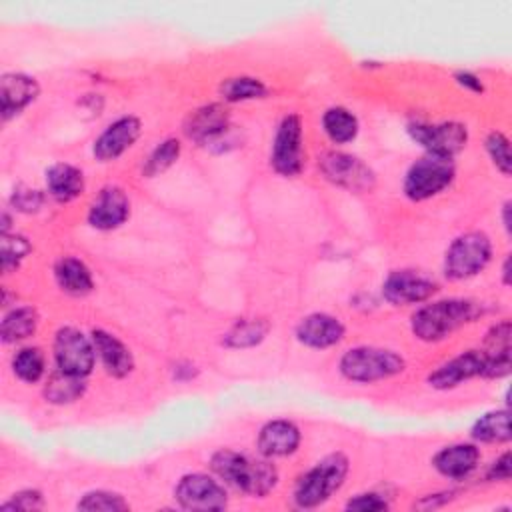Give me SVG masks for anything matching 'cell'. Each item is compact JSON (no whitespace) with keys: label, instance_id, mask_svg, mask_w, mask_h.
Returning a JSON list of instances; mask_svg holds the SVG:
<instances>
[{"label":"cell","instance_id":"1","mask_svg":"<svg viewBox=\"0 0 512 512\" xmlns=\"http://www.w3.org/2000/svg\"><path fill=\"white\" fill-rule=\"evenodd\" d=\"M212 472L224 480V484L250 494V496H266L278 484V470L270 462V458H250L242 452L220 448L210 458Z\"/></svg>","mask_w":512,"mask_h":512},{"label":"cell","instance_id":"2","mask_svg":"<svg viewBox=\"0 0 512 512\" xmlns=\"http://www.w3.org/2000/svg\"><path fill=\"white\" fill-rule=\"evenodd\" d=\"M478 316L480 306L476 302L468 298H444L418 308L412 314L410 328L422 342H440Z\"/></svg>","mask_w":512,"mask_h":512},{"label":"cell","instance_id":"3","mask_svg":"<svg viewBox=\"0 0 512 512\" xmlns=\"http://www.w3.org/2000/svg\"><path fill=\"white\" fill-rule=\"evenodd\" d=\"M350 462L342 452H332L306 470L294 488L298 508H316L338 492L348 476Z\"/></svg>","mask_w":512,"mask_h":512},{"label":"cell","instance_id":"4","mask_svg":"<svg viewBox=\"0 0 512 512\" xmlns=\"http://www.w3.org/2000/svg\"><path fill=\"white\" fill-rule=\"evenodd\" d=\"M338 368L350 382L372 384L404 372L406 362L398 352L388 348L356 346L342 354Z\"/></svg>","mask_w":512,"mask_h":512},{"label":"cell","instance_id":"5","mask_svg":"<svg viewBox=\"0 0 512 512\" xmlns=\"http://www.w3.org/2000/svg\"><path fill=\"white\" fill-rule=\"evenodd\" d=\"M492 260V240L484 232L456 236L444 256V274L450 280H468L480 274Z\"/></svg>","mask_w":512,"mask_h":512},{"label":"cell","instance_id":"6","mask_svg":"<svg viewBox=\"0 0 512 512\" xmlns=\"http://www.w3.org/2000/svg\"><path fill=\"white\" fill-rule=\"evenodd\" d=\"M454 176L456 166L452 158L426 154L408 168L402 182V190L406 198H410L412 202H422L446 190L452 184Z\"/></svg>","mask_w":512,"mask_h":512},{"label":"cell","instance_id":"7","mask_svg":"<svg viewBox=\"0 0 512 512\" xmlns=\"http://www.w3.org/2000/svg\"><path fill=\"white\" fill-rule=\"evenodd\" d=\"M56 368L72 376L86 378L96 364V348L92 338L74 326H64L54 336Z\"/></svg>","mask_w":512,"mask_h":512},{"label":"cell","instance_id":"8","mask_svg":"<svg viewBox=\"0 0 512 512\" xmlns=\"http://www.w3.org/2000/svg\"><path fill=\"white\" fill-rule=\"evenodd\" d=\"M302 120L298 114H288L280 120L272 152H270V166L286 178H294L302 172L304 166V146H302Z\"/></svg>","mask_w":512,"mask_h":512},{"label":"cell","instance_id":"9","mask_svg":"<svg viewBox=\"0 0 512 512\" xmlns=\"http://www.w3.org/2000/svg\"><path fill=\"white\" fill-rule=\"evenodd\" d=\"M174 498L186 510H222L228 504L224 486L202 472L182 476L174 488Z\"/></svg>","mask_w":512,"mask_h":512},{"label":"cell","instance_id":"10","mask_svg":"<svg viewBox=\"0 0 512 512\" xmlns=\"http://www.w3.org/2000/svg\"><path fill=\"white\" fill-rule=\"evenodd\" d=\"M326 180L352 192H368L374 188V172L356 156L346 152H326L318 162Z\"/></svg>","mask_w":512,"mask_h":512},{"label":"cell","instance_id":"11","mask_svg":"<svg viewBox=\"0 0 512 512\" xmlns=\"http://www.w3.org/2000/svg\"><path fill=\"white\" fill-rule=\"evenodd\" d=\"M412 138L426 150V154H438L446 158H454L466 142H468V130L462 122H438V124H422L416 122L410 128Z\"/></svg>","mask_w":512,"mask_h":512},{"label":"cell","instance_id":"12","mask_svg":"<svg viewBox=\"0 0 512 512\" xmlns=\"http://www.w3.org/2000/svg\"><path fill=\"white\" fill-rule=\"evenodd\" d=\"M436 290V282L416 270H392L382 284V296L392 306L426 302Z\"/></svg>","mask_w":512,"mask_h":512},{"label":"cell","instance_id":"13","mask_svg":"<svg viewBox=\"0 0 512 512\" xmlns=\"http://www.w3.org/2000/svg\"><path fill=\"white\" fill-rule=\"evenodd\" d=\"M142 132V122L140 118L126 114L110 122L102 134L94 140L92 154L100 162H112L120 158L128 148L134 146V142L140 138Z\"/></svg>","mask_w":512,"mask_h":512},{"label":"cell","instance_id":"14","mask_svg":"<svg viewBox=\"0 0 512 512\" xmlns=\"http://www.w3.org/2000/svg\"><path fill=\"white\" fill-rule=\"evenodd\" d=\"M130 216V200L118 186H106L98 192L88 208V224L96 230H114Z\"/></svg>","mask_w":512,"mask_h":512},{"label":"cell","instance_id":"15","mask_svg":"<svg viewBox=\"0 0 512 512\" xmlns=\"http://www.w3.org/2000/svg\"><path fill=\"white\" fill-rule=\"evenodd\" d=\"M344 334L346 328L340 318L326 312H312L304 316L296 326V340L314 350L336 346Z\"/></svg>","mask_w":512,"mask_h":512},{"label":"cell","instance_id":"16","mask_svg":"<svg viewBox=\"0 0 512 512\" xmlns=\"http://www.w3.org/2000/svg\"><path fill=\"white\" fill-rule=\"evenodd\" d=\"M482 370H484L482 350H466V352L450 358L448 362L440 364L428 376V384L436 390H450L470 378L482 376Z\"/></svg>","mask_w":512,"mask_h":512},{"label":"cell","instance_id":"17","mask_svg":"<svg viewBox=\"0 0 512 512\" xmlns=\"http://www.w3.org/2000/svg\"><path fill=\"white\" fill-rule=\"evenodd\" d=\"M302 434L300 428L292 420H270L266 422L256 438V446L260 456L264 458H286L294 454L300 446Z\"/></svg>","mask_w":512,"mask_h":512},{"label":"cell","instance_id":"18","mask_svg":"<svg viewBox=\"0 0 512 512\" xmlns=\"http://www.w3.org/2000/svg\"><path fill=\"white\" fill-rule=\"evenodd\" d=\"M40 94L34 76L24 72H8L0 80V110L2 118L10 120L28 108Z\"/></svg>","mask_w":512,"mask_h":512},{"label":"cell","instance_id":"19","mask_svg":"<svg viewBox=\"0 0 512 512\" xmlns=\"http://www.w3.org/2000/svg\"><path fill=\"white\" fill-rule=\"evenodd\" d=\"M478 462L480 450L476 444L470 442H456L444 446L432 458V466L436 468V472L450 480H464L478 468Z\"/></svg>","mask_w":512,"mask_h":512},{"label":"cell","instance_id":"20","mask_svg":"<svg viewBox=\"0 0 512 512\" xmlns=\"http://www.w3.org/2000/svg\"><path fill=\"white\" fill-rule=\"evenodd\" d=\"M482 354V378H502L510 374V320H500L486 332Z\"/></svg>","mask_w":512,"mask_h":512},{"label":"cell","instance_id":"21","mask_svg":"<svg viewBox=\"0 0 512 512\" xmlns=\"http://www.w3.org/2000/svg\"><path fill=\"white\" fill-rule=\"evenodd\" d=\"M92 342L96 348V356L102 360L106 372L114 378H124L134 370V356L130 348L108 330L96 328L92 330Z\"/></svg>","mask_w":512,"mask_h":512},{"label":"cell","instance_id":"22","mask_svg":"<svg viewBox=\"0 0 512 512\" xmlns=\"http://www.w3.org/2000/svg\"><path fill=\"white\" fill-rule=\"evenodd\" d=\"M230 128V114L228 108L224 104L212 102L206 106H200L198 110H194L186 122V134L200 142H212L216 138H220L226 130Z\"/></svg>","mask_w":512,"mask_h":512},{"label":"cell","instance_id":"23","mask_svg":"<svg viewBox=\"0 0 512 512\" xmlns=\"http://www.w3.org/2000/svg\"><path fill=\"white\" fill-rule=\"evenodd\" d=\"M48 194L58 202H70L84 192V174L80 168L58 162L46 170Z\"/></svg>","mask_w":512,"mask_h":512},{"label":"cell","instance_id":"24","mask_svg":"<svg viewBox=\"0 0 512 512\" xmlns=\"http://www.w3.org/2000/svg\"><path fill=\"white\" fill-rule=\"evenodd\" d=\"M54 278H56V284L66 294H72V296L90 294L94 288V278L90 268L74 256H64L56 262Z\"/></svg>","mask_w":512,"mask_h":512},{"label":"cell","instance_id":"25","mask_svg":"<svg viewBox=\"0 0 512 512\" xmlns=\"http://www.w3.org/2000/svg\"><path fill=\"white\" fill-rule=\"evenodd\" d=\"M470 436L476 442H484V444H502L510 440V410L502 408V410H490L486 414H482L472 430Z\"/></svg>","mask_w":512,"mask_h":512},{"label":"cell","instance_id":"26","mask_svg":"<svg viewBox=\"0 0 512 512\" xmlns=\"http://www.w3.org/2000/svg\"><path fill=\"white\" fill-rule=\"evenodd\" d=\"M86 390V382L80 376H72L62 370H54L44 384V398L50 404H72Z\"/></svg>","mask_w":512,"mask_h":512},{"label":"cell","instance_id":"27","mask_svg":"<svg viewBox=\"0 0 512 512\" xmlns=\"http://www.w3.org/2000/svg\"><path fill=\"white\" fill-rule=\"evenodd\" d=\"M38 312L30 306H18L14 310H10L4 318H2V326H0V336L6 344L12 342H20L30 338L36 328H38Z\"/></svg>","mask_w":512,"mask_h":512},{"label":"cell","instance_id":"28","mask_svg":"<svg viewBox=\"0 0 512 512\" xmlns=\"http://www.w3.org/2000/svg\"><path fill=\"white\" fill-rule=\"evenodd\" d=\"M326 136L334 144H348L358 134V118L344 106H332L322 116Z\"/></svg>","mask_w":512,"mask_h":512},{"label":"cell","instance_id":"29","mask_svg":"<svg viewBox=\"0 0 512 512\" xmlns=\"http://www.w3.org/2000/svg\"><path fill=\"white\" fill-rule=\"evenodd\" d=\"M268 94V86L254 76H234L226 78L220 84V96L226 102H246V100H258Z\"/></svg>","mask_w":512,"mask_h":512},{"label":"cell","instance_id":"30","mask_svg":"<svg viewBox=\"0 0 512 512\" xmlns=\"http://www.w3.org/2000/svg\"><path fill=\"white\" fill-rule=\"evenodd\" d=\"M268 322H264V320H256V318H252V320H240V322H236L232 328H230V332L224 336V344L228 346V348H250V346H256V344H260L264 338H266V334H268Z\"/></svg>","mask_w":512,"mask_h":512},{"label":"cell","instance_id":"31","mask_svg":"<svg viewBox=\"0 0 512 512\" xmlns=\"http://www.w3.org/2000/svg\"><path fill=\"white\" fill-rule=\"evenodd\" d=\"M12 370L22 382H28V384L38 382L46 370V360L42 350L38 346L20 348L12 358Z\"/></svg>","mask_w":512,"mask_h":512},{"label":"cell","instance_id":"32","mask_svg":"<svg viewBox=\"0 0 512 512\" xmlns=\"http://www.w3.org/2000/svg\"><path fill=\"white\" fill-rule=\"evenodd\" d=\"M180 152H182V146H180V140L176 138H166L164 142H160L152 154L148 156L142 172L152 178V176H158L162 172H166L178 158H180Z\"/></svg>","mask_w":512,"mask_h":512},{"label":"cell","instance_id":"33","mask_svg":"<svg viewBox=\"0 0 512 512\" xmlns=\"http://www.w3.org/2000/svg\"><path fill=\"white\" fill-rule=\"evenodd\" d=\"M78 510H88V512H124L130 510V504L116 492L110 490H92L86 492L78 500Z\"/></svg>","mask_w":512,"mask_h":512},{"label":"cell","instance_id":"34","mask_svg":"<svg viewBox=\"0 0 512 512\" xmlns=\"http://www.w3.org/2000/svg\"><path fill=\"white\" fill-rule=\"evenodd\" d=\"M486 152L492 160V164L496 166V170L502 176H510L512 172V156H510V140L504 132L494 130L486 136Z\"/></svg>","mask_w":512,"mask_h":512},{"label":"cell","instance_id":"35","mask_svg":"<svg viewBox=\"0 0 512 512\" xmlns=\"http://www.w3.org/2000/svg\"><path fill=\"white\" fill-rule=\"evenodd\" d=\"M32 250L28 238L20 234H2V270L10 274Z\"/></svg>","mask_w":512,"mask_h":512},{"label":"cell","instance_id":"36","mask_svg":"<svg viewBox=\"0 0 512 512\" xmlns=\"http://www.w3.org/2000/svg\"><path fill=\"white\" fill-rule=\"evenodd\" d=\"M10 202H12L14 210L32 214V212H38L42 208L44 194L36 188H30V186H16L14 192H12Z\"/></svg>","mask_w":512,"mask_h":512},{"label":"cell","instance_id":"37","mask_svg":"<svg viewBox=\"0 0 512 512\" xmlns=\"http://www.w3.org/2000/svg\"><path fill=\"white\" fill-rule=\"evenodd\" d=\"M40 508H44V496H42V492H38L34 488L20 490V492L12 494V498L0 506V510H4V512H8V510H40Z\"/></svg>","mask_w":512,"mask_h":512},{"label":"cell","instance_id":"38","mask_svg":"<svg viewBox=\"0 0 512 512\" xmlns=\"http://www.w3.org/2000/svg\"><path fill=\"white\" fill-rule=\"evenodd\" d=\"M388 500L378 492H362L352 496L346 502V510H358V512H380L388 510Z\"/></svg>","mask_w":512,"mask_h":512},{"label":"cell","instance_id":"39","mask_svg":"<svg viewBox=\"0 0 512 512\" xmlns=\"http://www.w3.org/2000/svg\"><path fill=\"white\" fill-rule=\"evenodd\" d=\"M510 474H512V456H510V450H506L496 460H492V464L486 470V478L506 482L510 480Z\"/></svg>","mask_w":512,"mask_h":512},{"label":"cell","instance_id":"40","mask_svg":"<svg viewBox=\"0 0 512 512\" xmlns=\"http://www.w3.org/2000/svg\"><path fill=\"white\" fill-rule=\"evenodd\" d=\"M454 80H456L462 88H466V90H470V92H476V94H482V92H484L482 80H480L476 74L468 72V70L456 72V74H454Z\"/></svg>","mask_w":512,"mask_h":512},{"label":"cell","instance_id":"41","mask_svg":"<svg viewBox=\"0 0 512 512\" xmlns=\"http://www.w3.org/2000/svg\"><path fill=\"white\" fill-rule=\"evenodd\" d=\"M510 200H506L504 204H502V226H504V230H506V234H510Z\"/></svg>","mask_w":512,"mask_h":512},{"label":"cell","instance_id":"42","mask_svg":"<svg viewBox=\"0 0 512 512\" xmlns=\"http://www.w3.org/2000/svg\"><path fill=\"white\" fill-rule=\"evenodd\" d=\"M510 282H512V272H510V256H506V258H504V262H502V284H504V286H510Z\"/></svg>","mask_w":512,"mask_h":512}]
</instances>
